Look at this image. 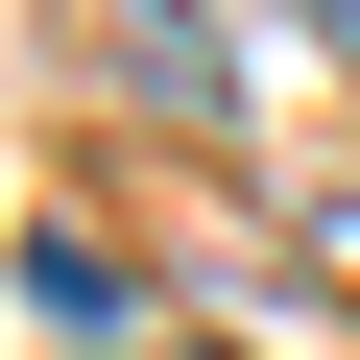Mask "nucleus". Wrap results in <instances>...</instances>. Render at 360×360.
<instances>
[{"instance_id": "1", "label": "nucleus", "mask_w": 360, "mask_h": 360, "mask_svg": "<svg viewBox=\"0 0 360 360\" xmlns=\"http://www.w3.org/2000/svg\"><path fill=\"white\" fill-rule=\"evenodd\" d=\"M96 72H120L144 120H240V72H217V25H193V0H96Z\"/></svg>"}, {"instance_id": "2", "label": "nucleus", "mask_w": 360, "mask_h": 360, "mask_svg": "<svg viewBox=\"0 0 360 360\" xmlns=\"http://www.w3.org/2000/svg\"><path fill=\"white\" fill-rule=\"evenodd\" d=\"M312 49H336V72H360V0H312Z\"/></svg>"}]
</instances>
